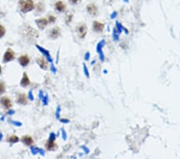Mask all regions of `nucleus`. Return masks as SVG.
<instances>
[{"label":"nucleus","instance_id":"7","mask_svg":"<svg viewBox=\"0 0 180 159\" xmlns=\"http://www.w3.org/2000/svg\"><path fill=\"white\" fill-rule=\"evenodd\" d=\"M35 22L37 24L38 27H39L40 29H43V28L47 27L49 21L47 19H37Z\"/></svg>","mask_w":180,"mask_h":159},{"label":"nucleus","instance_id":"6","mask_svg":"<svg viewBox=\"0 0 180 159\" xmlns=\"http://www.w3.org/2000/svg\"><path fill=\"white\" fill-rule=\"evenodd\" d=\"M87 10H88V12L91 15H96L97 14H98V8L97 7L95 6V4H89L88 6H87Z\"/></svg>","mask_w":180,"mask_h":159},{"label":"nucleus","instance_id":"15","mask_svg":"<svg viewBox=\"0 0 180 159\" xmlns=\"http://www.w3.org/2000/svg\"><path fill=\"white\" fill-rule=\"evenodd\" d=\"M29 85H30V80H29V78L27 76V73H23V77L22 81H21V85L23 87H27Z\"/></svg>","mask_w":180,"mask_h":159},{"label":"nucleus","instance_id":"5","mask_svg":"<svg viewBox=\"0 0 180 159\" xmlns=\"http://www.w3.org/2000/svg\"><path fill=\"white\" fill-rule=\"evenodd\" d=\"M87 26H86L85 24H81L78 27V35L81 38L85 37L86 34H87Z\"/></svg>","mask_w":180,"mask_h":159},{"label":"nucleus","instance_id":"14","mask_svg":"<svg viewBox=\"0 0 180 159\" xmlns=\"http://www.w3.org/2000/svg\"><path fill=\"white\" fill-rule=\"evenodd\" d=\"M22 141L24 144H26L27 146H31L33 144V139L30 136H24L22 138Z\"/></svg>","mask_w":180,"mask_h":159},{"label":"nucleus","instance_id":"22","mask_svg":"<svg viewBox=\"0 0 180 159\" xmlns=\"http://www.w3.org/2000/svg\"><path fill=\"white\" fill-rule=\"evenodd\" d=\"M49 22H51V23H54V22H55V17L53 16V15L49 16Z\"/></svg>","mask_w":180,"mask_h":159},{"label":"nucleus","instance_id":"21","mask_svg":"<svg viewBox=\"0 0 180 159\" xmlns=\"http://www.w3.org/2000/svg\"><path fill=\"white\" fill-rule=\"evenodd\" d=\"M5 32H6V30H5V28H4L2 25H0V37H2V36H3L4 35H5Z\"/></svg>","mask_w":180,"mask_h":159},{"label":"nucleus","instance_id":"11","mask_svg":"<svg viewBox=\"0 0 180 159\" xmlns=\"http://www.w3.org/2000/svg\"><path fill=\"white\" fill-rule=\"evenodd\" d=\"M37 63L40 66L41 68H43V69H47V68L48 63L44 58H39V59H38Z\"/></svg>","mask_w":180,"mask_h":159},{"label":"nucleus","instance_id":"28","mask_svg":"<svg viewBox=\"0 0 180 159\" xmlns=\"http://www.w3.org/2000/svg\"><path fill=\"white\" fill-rule=\"evenodd\" d=\"M1 71H2V69H1V67H0V73H1Z\"/></svg>","mask_w":180,"mask_h":159},{"label":"nucleus","instance_id":"3","mask_svg":"<svg viewBox=\"0 0 180 159\" xmlns=\"http://www.w3.org/2000/svg\"><path fill=\"white\" fill-rule=\"evenodd\" d=\"M14 59V53L11 49H8L7 51H6V53L4 54L3 56V61L4 63H7L9 61L12 60Z\"/></svg>","mask_w":180,"mask_h":159},{"label":"nucleus","instance_id":"26","mask_svg":"<svg viewBox=\"0 0 180 159\" xmlns=\"http://www.w3.org/2000/svg\"><path fill=\"white\" fill-rule=\"evenodd\" d=\"M14 111H10V112H8V113H9V114H14Z\"/></svg>","mask_w":180,"mask_h":159},{"label":"nucleus","instance_id":"4","mask_svg":"<svg viewBox=\"0 0 180 159\" xmlns=\"http://www.w3.org/2000/svg\"><path fill=\"white\" fill-rule=\"evenodd\" d=\"M26 34H27V37L30 38H37L38 36V35L36 32V31L31 28L29 26H27V29H26Z\"/></svg>","mask_w":180,"mask_h":159},{"label":"nucleus","instance_id":"27","mask_svg":"<svg viewBox=\"0 0 180 159\" xmlns=\"http://www.w3.org/2000/svg\"><path fill=\"white\" fill-rule=\"evenodd\" d=\"M2 137H3V134H2V133H0V140L2 139Z\"/></svg>","mask_w":180,"mask_h":159},{"label":"nucleus","instance_id":"13","mask_svg":"<svg viewBox=\"0 0 180 159\" xmlns=\"http://www.w3.org/2000/svg\"><path fill=\"white\" fill-rule=\"evenodd\" d=\"M60 35V29L59 27H55L53 28V30L51 31V37L53 39H56Z\"/></svg>","mask_w":180,"mask_h":159},{"label":"nucleus","instance_id":"20","mask_svg":"<svg viewBox=\"0 0 180 159\" xmlns=\"http://www.w3.org/2000/svg\"><path fill=\"white\" fill-rule=\"evenodd\" d=\"M31 152L33 153L34 154H35V153H38V152L40 153L41 154H43V155L44 154V153H43V151L42 149H38V148H35V147H33V148H31Z\"/></svg>","mask_w":180,"mask_h":159},{"label":"nucleus","instance_id":"9","mask_svg":"<svg viewBox=\"0 0 180 159\" xmlns=\"http://www.w3.org/2000/svg\"><path fill=\"white\" fill-rule=\"evenodd\" d=\"M93 28H94V30L95 31H102L103 30V28H104V25L102 23H100V22H98V21H95L94 22V24H93Z\"/></svg>","mask_w":180,"mask_h":159},{"label":"nucleus","instance_id":"25","mask_svg":"<svg viewBox=\"0 0 180 159\" xmlns=\"http://www.w3.org/2000/svg\"><path fill=\"white\" fill-rule=\"evenodd\" d=\"M78 1H79V0H70V2L73 4H76L77 3H78Z\"/></svg>","mask_w":180,"mask_h":159},{"label":"nucleus","instance_id":"1","mask_svg":"<svg viewBox=\"0 0 180 159\" xmlns=\"http://www.w3.org/2000/svg\"><path fill=\"white\" fill-rule=\"evenodd\" d=\"M19 4L21 10L24 13L29 12L34 8V2L32 0H19Z\"/></svg>","mask_w":180,"mask_h":159},{"label":"nucleus","instance_id":"8","mask_svg":"<svg viewBox=\"0 0 180 159\" xmlns=\"http://www.w3.org/2000/svg\"><path fill=\"white\" fill-rule=\"evenodd\" d=\"M17 102L19 104H21V105H27V97H26V95L24 93H20L19 95H18Z\"/></svg>","mask_w":180,"mask_h":159},{"label":"nucleus","instance_id":"18","mask_svg":"<svg viewBox=\"0 0 180 159\" xmlns=\"http://www.w3.org/2000/svg\"><path fill=\"white\" fill-rule=\"evenodd\" d=\"M19 141V138L17 136H11L9 137V142L10 143H16Z\"/></svg>","mask_w":180,"mask_h":159},{"label":"nucleus","instance_id":"24","mask_svg":"<svg viewBox=\"0 0 180 159\" xmlns=\"http://www.w3.org/2000/svg\"><path fill=\"white\" fill-rule=\"evenodd\" d=\"M12 123H13L14 125H17V126H20V125H22V123H20V122H12Z\"/></svg>","mask_w":180,"mask_h":159},{"label":"nucleus","instance_id":"16","mask_svg":"<svg viewBox=\"0 0 180 159\" xmlns=\"http://www.w3.org/2000/svg\"><path fill=\"white\" fill-rule=\"evenodd\" d=\"M55 8L58 10V11H63L66 9V5L64 3H63L62 1H58L55 3Z\"/></svg>","mask_w":180,"mask_h":159},{"label":"nucleus","instance_id":"17","mask_svg":"<svg viewBox=\"0 0 180 159\" xmlns=\"http://www.w3.org/2000/svg\"><path fill=\"white\" fill-rule=\"evenodd\" d=\"M36 47H37L38 49V50H39V51H40L41 52H43V54H45V55H46V56H47V57L48 58V60H51V58H50V55H49V53H48L47 51H46L45 49H43V47H41L40 46H38V45H36Z\"/></svg>","mask_w":180,"mask_h":159},{"label":"nucleus","instance_id":"2","mask_svg":"<svg viewBox=\"0 0 180 159\" xmlns=\"http://www.w3.org/2000/svg\"><path fill=\"white\" fill-rule=\"evenodd\" d=\"M46 147L48 150H54L57 148V144L54 142V135L52 133L50 137V138L46 144Z\"/></svg>","mask_w":180,"mask_h":159},{"label":"nucleus","instance_id":"10","mask_svg":"<svg viewBox=\"0 0 180 159\" xmlns=\"http://www.w3.org/2000/svg\"><path fill=\"white\" fill-rule=\"evenodd\" d=\"M19 63H20V65L22 66H27L29 64V62H30V59L29 57L26 56V55H24V56H22L19 59Z\"/></svg>","mask_w":180,"mask_h":159},{"label":"nucleus","instance_id":"12","mask_svg":"<svg viewBox=\"0 0 180 159\" xmlns=\"http://www.w3.org/2000/svg\"><path fill=\"white\" fill-rule=\"evenodd\" d=\"M1 104L3 105L6 108H10L11 107V101L10 98H8L7 97H3L1 99Z\"/></svg>","mask_w":180,"mask_h":159},{"label":"nucleus","instance_id":"19","mask_svg":"<svg viewBox=\"0 0 180 159\" xmlns=\"http://www.w3.org/2000/svg\"><path fill=\"white\" fill-rule=\"evenodd\" d=\"M5 91H6V86H5L4 82L0 81V94L5 92Z\"/></svg>","mask_w":180,"mask_h":159},{"label":"nucleus","instance_id":"23","mask_svg":"<svg viewBox=\"0 0 180 159\" xmlns=\"http://www.w3.org/2000/svg\"><path fill=\"white\" fill-rule=\"evenodd\" d=\"M28 97H29V99L31 100V101H33L34 100V97H33V95H32V91H30L29 92V95H28Z\"/></svg>","mask_w":180,"mask_h":159}]
</instances>
